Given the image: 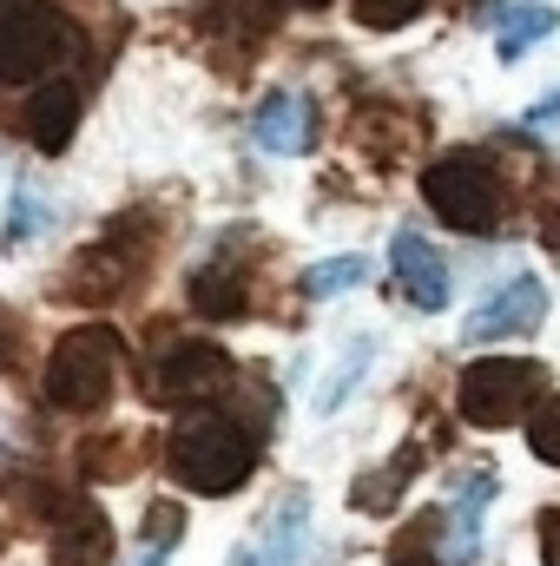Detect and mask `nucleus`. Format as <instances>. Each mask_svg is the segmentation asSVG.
Here are the masks:
<instances>
[{
    "mask_svg": "<svg viewBox=\"0 0 560 566\" xmlns=\"http://www.w3.org/2000/svg\"><path fill=\"white\" fill-rule=\"evenodd\" d=\"M100 40L60 0H0V99L33 93L53 73H86Z\"/></svg>",
    "mask_w": 560,
    "mask_h": 566,
    "instance_id": "f257e3e1",
    "label": "nucleus"
},
{
    "mask_svg": "<svg viewBox=\"0 0 560 566\" xmlns=\"http://www.w3.org/2000/svg\"><path fill=\"white\" fill-rule=\"evenodd\" d=\"M158 238H165L158 211H152V205H126L120 218H106V231H100L93 244H80V251L66 258L53 296H60V303H80V310H106V303L133 296V290L152 277V264H158Z\"/></svg>",
    "mask_w": 560,
    "mask_h": 566,
    "instance_id": "f03ea898",
    "label": "nucleus"
},
{
    "mask_svg": "<svg viewBox=\"0 0 560 566\" xmlns=\"http://www.w3.org/2000/svg\"><path fill=\"white\" fill-rule=\"evenodd\" d=\"M258 461H265L258 428L238 422V416L218 409V402L191 409L185 422L165 434V474H172L178 488H191V494H238V488L258 474Z\"/></svg>",
    "mask_w": 560,
    "mask_h": 566,
    "instance_id": "7ed1b4c3",
    "label": "nucleus"
},
{
    "mask_svg": "<svg viewBox=\"0 0 560 566\" xmlns=\"http://www.w3.org/2000/svg\"><path fill=\"white\" fill-rule=\"evenodd\" d=\"M120 369H126V343L113 323H80L66 329L53 349H46V369H40V402L53 416H93L113 402L120 389Z\"/></svg>",
    "mask_w": 560,
    "mask_h": 566,
    "instance_id": "20e7f679",
    "label": "nucleus"
},
{
    "mask_svg": "<svg viewBox=\"0 0 560 566\" xmlns=\"http://www.w3.org/2000/svg\"><path fill=\"white\" fill-rule=\"evenodd\" d=\"M422 198H428V211L448 224V231H462V238H495L501 224H508V178H501V165L488 158V151H475V145H462V151H442L435 165H422Z\"/></svg>",
    "mask_w": 560,
    "mask_h": 566,
    "instance_id": "39448f33",
    "label": "nucleus"
},
{
    "mask_svg": "<svg viewBox=\"0 0 560 566\" xmlns=\"http://www.w3.org/2000/svg\"><path fill=\"white\" fill-rule=\"evenodd\" d=\"M231 382H238V363L211 336H165V343H152V356L139 369V389L152 409H205Z\"/></svg>",
    "mask_w": 560,
    "mask_h": 566,
    "instance_id": "423d86ee",
    "label": "nucleus"
},
{
    "mask_svg": "<svg viewBox=\"0 0 560 566\" xmlns=\"http://www.w3.org/2000/svg\"><path fill=\"white\" fill-rule=\"evenodd\" d=\"M548 396V369L535 356H475L455 376V409L468 428H515Z\"/></svg>",
    "mask_w": 560,
    "mask_h": 566,
    "instance_id": "0eeeda50",
    "label": "nucleus"
},
{
    "mask_svg": "<svg viewBox=\"0 0 560 566\" xmlns=\"http://www.w3.org/2000/svg\"><path fill=\"white\" fill-rule=\"evenodd\" d=\"M86 106H93V73H53V80H40L33 93H20L7 106V126L33 145L40 158H60L66 145L80 139Z\"/></svg>",
    "mask_w": 560,
    "mask_h": 566,
    "instance_id": "6e6552de",
    "label": "nucleus"
},
{
    "mask_svg": "<svg viewBox=\"0 0 560 566\" xmlns=\"http://www.w3.org/2000/svg\"><path fill=\"white\" fill-rule=\"evenodd\" d=\"M191 310L205 316V323H238V316H251L258 310V244H251V231H231L198 271H191Z\"/></svg>",
    "mask_w": 560,
    "mask_h": 566,
    "instance_id": "1a4fd4ad",
    "label": "nucleus"
},
{
    "mask_svg": "<svg viewBox=\"0 0 560 566\" xmlns=\"http://www.w3.org/2000/svg\"><path fill=\"white\" fill-rule=\"evenodd\" d=\"M283 7H290V0H198L191 20L205 27L218 66H225V73H245L251 53H265L271 33L283 27Z\"/></svg>",
    "mask_w": 560,
    "mask_h": 566,
    "instance_id": "9d476101",
    "label": "nucleus"
},
{
    "mask_svg": "<svg viewBox=\"0 0 560 566\" xmlns=\"http://www.w3.org/2000/svg\"><path fill=\"white\" fill-rule=\"evenodd\" d=\"M541 323H548V283L535 277V271H521V277L495 283V290L468 310L462 336H468V343H508V336H535Z\"/></svg>",
    "mask_w": 560,
    "mask_h": 566,
    "instance_id": "9b49d317",
    "label": "nucleus"
},
{
    "mask_svg": "<svg viewBox=\"0 0 560 566\" xmlns=\"http://www.w3.org/2000/svg\"><path fill=\"white\" fill-rule=\"evenodd\" d=\"M303 547H310V494L283 488L278 501L258 514V527L238 541L231 566H303Z\"/></svg>",
    "mask_w": 560,
    "mask_h": 566,
    "instance_id": "f8f14e48",
    "label": "nucleus"
},
{
    "mask_svg": "<svg viewBox=\"0 0 560 566\" xmlns=\"http://www.w3.org/2000/svg\"><path fill=\"white\" fill-rule=\"evenodd\" d=\"M317 133H323V113H317V99H310L303 86L265 93L258 113H251V139H258V151H271V158H303V151H317Z\"/></svg>",
    "mask_w": 560,
    "mask_h": 566,
    "instance_id": "ddd939ff",
    "label": "nucleus"
},
{
    "mask_svg": "<svg viewBox=\"0 0 560 566\" xmlns=\"http://www.w3.org/2000/svg\"><path fill=\"white\" fill-rule=\"evenodd\" d=\"M46 560L53 566H113V521L86 494H73L46 521Z\"/></svg>",
    "mask_w": 560,
    "mask_h": 566,
    "instance_id": "4468645a",
    "label": "nucleus"
},
{
    "mask_svg": "<svg viewBox=\"0 0 560 566\" xmlns=\"http://www.w3.org/2000/svg\"><path fill=\"white\" fill-rule=\"evenodd\" d=\"M390 264H396V290H403V303H416L422 316H435V310H448V258L422 238L416 224L409 231H396V244H390Z\"/></svg>",
    "mask_w": 560,
    "mask_h": 566,
    "instance_id": "2eb2a0df",
    "label": "nucleus"
},
{
    "mask_svg": "<svg viewBox=\"0 0 560 566\" xmlns=\"http://www.w3.org/2000/svg\"><path fill=\"white\" fill-rule=\"evenodd\" d=\"M488 501H495V468H481V474H468L462 488H455V501L442 507V560L435 566H468L481 554V521H488Z\"/></svg>",
    "mask_w": 560,
    "mask_h": 566,
    "instance_id": "dca6fc26",
    "label": "nucleus"
},
{
    "mask_svg": "<svg viewBox=\"0 0 560 566\" xmlns=\"http://www.w3.org/2000/svg\"><path fill=\"white\" fill-rule=\"evenodd\" d=\"M350 139H356L363 158H376V165L390 171V165H403V158H409V145L422 139V119H416V113H403V106H363V113H356V126H350Z\"/></svg>",
    "mask_w": 560,
    "mask_h": 566,
    "instance_id": "f3484780",
    "label": "nucleus"
},
{
    "mask_svg": "<svg viewBox=\"0 0 560 566\" xmlns=\"http://www.w3.org/2000/svg\"><path fill=\"white\" fill-rule=\"evenodd\" d=\"M416 468H422V434H416V441H403L376 474H356L350 507H356V514H396V507H403V494H409V481H416Z\"/></svg>",
    "mask_w": 560,
    "mask_h": 566,
    "instance_id": "a211bd4d",
    "label": "nucleus"
},
{
    "mask_svg": "<svg viewBox=\"0 0 560 566\" xmlns=\"http://www.w3.org/2000/svg\"><path fill=\"white\" fill-rule=\"evenodd\" d=\"M145 461H152V448H145V434H86L80 441V474L100 488H113V481H133Z\"/></svg>",
    "mask_w": 560,
    "mask_h": 566,
    "instance_id": "6ab92c4d",
    "label": "nucleus"
},
{
    "mask_svg": "<svg viewBox=\"0 0 560 566\" xmlns=\"http://www.w3.org/2000/svg\"><path fill=\"white\" fill-rule=\"evenodd\" d=\"M53 218H60V211H53V198H46V191H40L33 178H20V185L7 191V224H0V251H13V258H20V251H33V244H40V238L53 231Z\"/></svg>",
    "mask_w": 560,
    "mask_h": 566,
    "instance_id": "aec40b11",
    "label": "nucleus"
},
{
    "mask_svg": "<svg viewBox=\"0 0 560 566\" xmlns=\"http://www.w3.org/2000/svg\"><path fill=\"white\" fill-rule=\"evenodd\" d=\"M495 27H501V33H495V53L515 66V60H528V53L554 33L560 13L548 7V0H528V7H501V13H495Z\"/></svg>",
    "mask_w": 560,
    "mask_h": 566,
    "instance_id": "412c9836",
    "label": "nucleus"
},
{
    "mask_svg": "<svg viewBox=\"0 0 560 566\" xmlns=\"http://www.w3.org/2000/svg\"><path fill=\"white\" fill-rule=\"evenodd\" d=\"M370 363H376V336H356V343L343 349V363L317 382V416H336V409L356 396V382L370 376Z\"/></svg>",
    "mask_w": 560,
    "mask_h": 566,
    "instance_id": "4be33fe9",
    "label": "nucleus"
},
{
    "mask_svg": "<svg viewBox=\"0 0 560 566\" xmlns=\"http://www.w3.org/2000/svg\"><path fill=\"white\" fill-rule=\"evenodd\" d=\"M356 283H370V258H323V264L303 271V296L330 303V296H343V290H356Z\"/></svg>",
    "mask_w": 560,
    "mask_h": 566,
    "instance_id": "5701e85b",
    "label": "nucleus"
},
{
    "mask_svg": "<svg viewBox=\"0 0 560 566\" xmlns=\"http://www.w3.org/2000/svg\"><path fill=\"white\" fill-rule=\"evenodd\" d=\"M528 448H535L548 468H560V389H548V396L528 409Z\"/></svg>",
    "mask_w": 560,
    "mask_h": 566,
    "instance_id": "b1692460",
    "label": "nucleus"
},
{
    "mask_svg": "<svg viewBox=\"0 0 560 566\" xmlns=\"http://www.w3.org/2000/svg\"><path fill=\"white\" fill-rule=\"evenodd\" d=\"M428 0H350V13H356V27L363 33H396V27H409Z\"/></svg>",
    "mask_w": 560,
    "mask_h": 566,
    "instance_id": "393cba45",
    "label": "nucleus"
},
{
    "mask_svg": "<svg viewBox=\"0 0 560 566\" xmlns=\"http://www.w3.org/2000/svg\"><path fill=\"white\" fill-rule=\"evenodd\" d=\"M139 534H145V547H152V554H172V547H178V534H185V507H178V501H152Z\"/></svg>",
    "mask_w": 560,
    "mask_h": 566,
    "instance_id": "a878e982",
    "label": "nucleus"
},
{
    "mask_svg": "<svg viewBox=\"0 0 560 566\" xmlns=\"http://www.w3.org/2000/svg\"><path fill=\"white\" fill-rule=\"evenodd\" d=\"M20 349H27V336H20V323L0 310V376H13V369H20Z\"/></svg>",
    "mask_w": 560,
    "mask_h": 566,
    "instance_id": "bb28decb",
    "label": "nucleus"
},
{
    "mask_svg": "<svg viewBox=\"0 0 560 566\" xmlns=\"http://www.w3.org/2000/svg\"><path fill=\"white\" fill-rule=\"evenodd\" d=\"M541 560L548 566H560V501L541 514Z\"/></svg>",
    "mask_w": 560,
    "mask_h": 566,
    "instance_id": "cd10ccee",
    "label": "nucleus"
},
{
    "mask_svg": "<svg viewBox=\"0 0 560 566\" xmlns=\"http://www.w3.org/2000/svg\"><path fill=\"white\" fill-rule=\"evenodd\" d=\"M554 119H560V93H548V99L528 106V126H554Z\"/></svg>",
    "mask_w": 560,
    "mask_h": 566,
    "instance_id": "c85d7f7f",
    "label": "nucleus"
},
{
    "mask_svg": "<svg viewBox=\"0 0 560 566\" xmlns=\"http://www.w3.org/2000/svg\"><path fill=\"white\" fill-rule=\"evenodd\" d=\"M541 244H548V251H560V198L541 211Z\"/></svg>",
    "mask_w": 560,
    "mask_h": 566,
    "instance_id": "c756f323",
    "label": "nucleus"
},
{
    "mask_svg": "<svg viewBox=\"0 0 560 566\" xmlns=\"http://www.w3.org/2000/svg\"><path fill=\"white\" fill-rule=\"evenodd\" d=\"M145 566H172V560H165V554H152V560H145Z\"/></svg>",
    "mask_w": 560,
    "mask_h": 566,
    "instance_id": "7c9ffc66",
    "label": "nucleus"
},
{
    "mask_svg": "<svg viewBox=\"0 0 560 566\" xmlns=\"http://www.w3.org/2000/svg\"><path fill=\"white\" fill-rule=\"evenodd\" d=\"M390 566H422V560H390Z\"/></svg>",
    "mask_w": 560,
    "mask_h": 566,
    "instance_id": "2f4dec72",
    "label": "nucleus"
},
{
    "mask_svg": "<svg viewBox=\"0 0 560 566\" xmlns=\"http://www.w3.org/2000/svg\"><path fill=\"white\" fill-rule=\"evenodd\" d=\"M303 7H330V0H303Z\"/></svg>",
    "mask_w": 560,
    "mask_h": 566,
    "instance_id": "473e14b6",
    "label": "nucleus"
},
{
    "mask_svg": "<svg viewBox=\"0 0 560 566\" xmlns=\"http://www.w3.org/2000/svg\"><path fill=\"white\" fill-rule=\"evenodd\" d=\"M0 547H7V527H0Z\"/></svg>",
    "mask_w": 560,
    "mask_h": 566,
    "instance_id": "72a5a7b5",
    "label": "nucleus"
}]
</instances>
